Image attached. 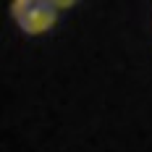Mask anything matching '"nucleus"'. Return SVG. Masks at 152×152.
<instances>
[{
    "label": "nucleus",
    "mask_w": 152,
    "mask_h": 152,
    "mask_svg": "<svg viewBox=\"0 0 152 152\" xmlns=\"http://www.w3.org/2000/svg\"><path fill=\"white\" fill-rule=\"evenodd\" d=\"M68 5L71 3L61 0H16L11 3V13L26 34H42L58 21V11Z\"/></svg>",
    "instance_id": "obj_1"
}]
</instances>
